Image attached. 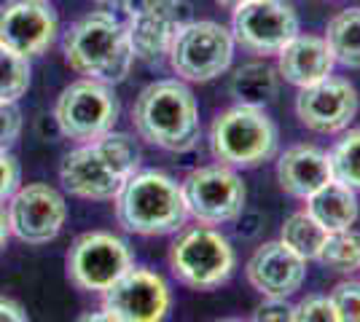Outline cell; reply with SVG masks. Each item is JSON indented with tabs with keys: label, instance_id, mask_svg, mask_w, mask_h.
Instances as JSON below:
<instances>
[{
	"label": "cell",
	"instance_id": "6da1fadb",
	"mask_svg": "<svg viewBox=\"0 0 360 322\" xmlns=\"http://www.w3.org/2000/svg\"><path fill=\"white\" fill-rule=\"evenodd\" d=\"M137 169L140 148L135 140L124 132H108L91 142H81L62 159L60 180L78 199L110 201Z\"/></svg>",
	"mask_w": 360,
	"mask_h": 322
},
{
	"label": "cell",
	"instance_id": "7a4b0ae2",
	"mask_svg": "<svg viewBox=\"0 0 360 322\" xmlns=\"http://www.w3.org/2000/svg\"><path fill=\"white\" fill-rule=\"evenodd\" d=\"M132 123L140 140L169 154L191 151L202 135L196 97L180 78L153 81L137 94Z\"/></svg>",
	"mask_w": 360,
	"mask_h": 322
},
{
	"label": "cell",
	"instance_id": "3957f363",
	"mask_svg": "<svg viewBox=\"0 0 360 322\" xmlns=\"http://www.w3.org/2000/svg\"><path fill=\"white\" fill-rule=\"evenodd\" d=\"M62 51L78 76L110 86L129 76L135 62L127 27L110 11H91L73 22L62 38Z\"/></svg>",
	"mask_w": 360,
	"mask_h": 322
},
{
	"label": "cell",
	"instance_id": "277c9868",
	"mask_svg": "<svg viewBox=\"0 0 360 322\" xmlns=\"http://www.w3.org/2000/svg\"><path fill=\"white\" fill-rule=\"evenodd\" d=\"M116 220L124 231L137 236H167L186 226L188 207L183 199L180 183L169 175L146 169L121 185L113 199Z\"/></svg>",
	"mask_w": 360,
	"mask_h": 322
},
{
	"label": "cell",
	"instance_id": "5b68a950",
	"mask_svg": "<svg viewBox=\"0 0 360 322\" xmlns=\"http://www.w3.org/2000/svg\"><path fill=\"white\" fill-rule=\"evenodd\" d=\"M277 123L264 107L234 105L218 113L210 126V151L218 164L231 169L261 167L277 154Z\"/></svg>",
	"mask_w": 360,
	"mask_h": 322
},
{
	"label": "cell",
	"instance_id": "8992f818",
	"mask_svg": "<svg viewBox=\"0 0 360 322\" xmlns=\"http://www.w3.org/2000/svg\"><path fill=\"white\" fill-rule=\"evenodd\" d=\"M237 255L221 231L194 226L183 231L169 247V269L178 282L194 290H215L234 274Z\"/></svg>",
	"mask_w": 360,
	"mask_h": 322
},
{
	"label": "cell",
	"instance_id": "52a82bcc",
	"mask_svg": "<svg viewBox=\"0 0 360 322\" xmlns=\"http://www.w3.org/2000/svg\"><path fill=\"white\" fill-rule=\"evenodd\" d=\"M234 38L218 22H186L167 51V60L172 65L180 81L207 83L212 78L224 76L234 60Z\"/></svg>",
	"mask_w": 360,
	"mask_h": 322
},
{
	"label": "cell",
	"instance_id": "ba28073f",
	"mask_svg": "<svg viewBox=\"0 0 360 322\" xmlns=\"http://www.w3.org/2000/svg\"><path fill=\"white\" fill-rule=\"evenodd\" d=\"M119 97L110 83L81 78L65 86L54 105V121L68 140L91 142L113 132L119 121Z\"/></svg>",
	"mask_w": 360,
	"mask_h": 322
},
{
	"label": "cell",
	"instance_id": "9c48e42d",
	"mask_svg": "<svg viewBox=\"0 0 360 322\" xmlns=\"http://www.w3.org/2000/svg\"><path fill=\"white\" fill-rule=\"evenodd\" d=\"M180 191H183L188 215L196 217L202 226H224L237 220L248 199V191L237 169L226 164L191 169L183 177Z\"/></svg>",
	"mask_w": 360,
	"mask_h": 322
},
{
	"label": "cell",
	"instance_id": "30bf717a",
	"mask_svg": "<svg viewBox=\"0 0 360 322\" xmlns=\"http://www.w3.org/2000/svg\"><path fill=\"white\" fill-rule=\"evenodd\" d=\"M68 279L84 293H105L119 276H124L135 261L129 245L110 231L81 234L68 250Z\"/></svg>",
	"mask_w": 360,
	"mask_h": 322
},
{
	"label": "cell",
	"instance_id": "8fae6325",
	"mask_svg": "<svg viewBox=\"0 0 360 322\" xmlns=\"http://www.w3.org/2000/svg\"><path fill=\"white\" fill-rule=\"evenodd\" d=\"M124 16L135 60L150 67L165 60L175 32L191 22L186 0H124Z\"/></svg>",
	"mask_w": 360,
	"mask_h": 322
},
{
	"label": "cell",
	"instance_id": "7c38bea8",
	"mask_svg": "<svg viewBox=\"0 0 360 322\" xmlns=\"http://www.w3.org/2000/svg\"><path fill=\"white\" fill-rule=\"evenodd\" d=\"M293 35H299V16L288 0H250L234 8L231 38L250 54L277 57Z\"/></svg>",
	"mask_w": 360,
	"mask_h": 322
},
{
	"label": "cell",
	"instance_id": "4fadbf2b",
	"mask_svg": "<svg viewBox=\"0 0 360 322\" xmlns=\"http://www.w3.org/2000/svg\"><path fill=\"white\" fill-rule=\"evenodd\" d=\"M68 220V204L57 188L46 183L19 185L8 199L6 223L8 234H14L25 245H49L60 236Z\"/></svg>",
	"mask_w": 360,
	"mask_h": 322
},
{
	"label": "cell",
	"instance_id": "5bb4252c",
	"mask_svg": "<svg viewBox=\"0 0 360 322\" xmlns=\"http://www.w3.org/2000/svg\"><path fill=\"white\" fill-rule=\"evenodd\" d=\"M172 307V290L165 276L132 266L103 293V309L121 322H165Z\"/></svg>",
	"mask_w": 360,
	"mask_h": 322
},
{
	"label": "cell",
	"instance_id": "9a60e30c",
	"mask_svg": "<svg viewBox=\"0 0 360 322\" xmlns=\"http://www.w3.org/2000/svg\"><path fill=\"white\" fill-rule=\"evenodd\" d=\"M60 19L49 0H8L0 6V46L22 57H41L54 43Z\"/></svg>",
	"mask_w": 360,
	"mask_h": 322
},
{
	"label": "cell",
	"instance_id": "2e32d148",
	"mask_svg": "<svg viewBox=\"0 0 360 322\" xmlns=\"http://www.w3.org/2000/svg\"><path fill=\"white\" fill-rule=\"evenodd\" d=\"M358 105V89L347 78L328 76L301 89L296 97V116L317 135H336L352 123Z\"/></svg>",
	"mask_w": 360,
	"mask_h": 322
},
{
	"label": "cell",
	"instance_id": "e0dca14e",
	"mask_svg": "<svg viewBox=\"0 0 360 322\" xmlns=\"http://www.w3.org/2000/svg\"><path fill=\"white\" fill-rule=\"evenodd\" d=\"M248 282L266 298H290L301 290L307 279V261L299 258L290 247L280 242H266L255 250L248 261Z\"/></svg>",
	"mask_w": 360,
	"mask_h": 322
},
{
	"label": "cell",
	"instance_id": "ac0fdd59",
	"mask_svg": "<svg viewBox=\"0 0 360 322\" xmlns=\"http://www.w3.org/2000/svg\"><path fill=\"white\" fill-rule=\"evenodd\" d=\"M333 57L326 38L320 35H293L277 54V73L293 86H312L323 78L333 76Z\"/></svg>",
	"mask_w": 360,
	"mask_h": 322
},
{
	"label": "cell",
	"instance_id": "d6986e66",
	"mask_svg": "<svg viewBox=\"0 0 360 322\" xmlns=\"http://www.w3.org/2000/svg\"><path fill=\"white\" fill-rule=\"evenodd\" d=\"M277 180L280 188L296 196L309 199L315 191H320L326 183L333 180L330 175V159L317 145H290L285 154L277 159Z\"/></svg>",
	"mask_w": 360,
	"mask_h": 322
},
{
	"label": "cell",
	"instance_id": "ffe728a7",
	"mask_svg": "<svg viewBox=\"0 0 360 322\" xmlns=\"http://www.w3.org/2000/svg\"><path fill=\"white\" fill-rule=\"evenodd\" d=\"M304 201H307V213L312 215L328 234L352 229L360 215L358 194L347 185L336 183V180L326 183L320 191H315L309 199Z\"/></svg>",
	"mask_w": 360,
	"mask_h": 322
},
{
	"label": "cell",
	"instance_id": "44dd1931",
	"mask_svg": "<svg viewBox=\"0 0 360 322\" xmlns=\"http://www.w3.org/2000/svg\"><path fill=\"white\" fill-rule=\"evenodd\" d=\"M280 89V73L266 62H248L234 70L229 92L237 100V105L264 107L277 97Z\"/></svg>",
	"mask_w": 360,
	"mask_h": 322
},
{
	"label": "cell",
	"instance_id": "7402d4cb",
	"mask_svg": "<svg viewBox=\"0 0 360 322\" xmlns=\"http://www.w3.org/2000/svg\"><path fill=\"white\" fill-rule=\"evenodd\" d=\"M326 43L336 65L360 70V8H347L330 19Z\"/></svg>",
	"mask_w": 360,
	"mask_h": 322
},
{
	"label": "cell",
	"instance_id": "603a6c76",
	"mask_svg": "<svg viewBox=\"0 0 360 322\" xmlns=\"http://www.w3.org/2000/svg\"><path fill=\"white\" fill-rule=\"evenodd\" d=\"M299 258L304 261H317L323 247L328 242V231L317 223L312 215L307 213H293L283 223V236H280Z\"/></svg>",
	"mask_w": 360,
	"mask_h": 322
},
{
	"label": "cell",
	"instance_id": "cb8c5ba5",
	"mask_svg": "<svg viewBox=\"0 0 360 322\" xmlns=\"http://www.w3.org/2000/svg\"><path fill=\"white\" fill-rule=\"evenodd\" d=\"M328 159L333 180L360 194V129H349L345 137L336 140Z\"/></svg>",
	"mask_w": 360,
	"mask_h": 322
},
{
	"label": "cell",
	"instance_id": "d4e9b609",
	"mask_svg": "<svg viewBox=\"0 0 360 322\" xmlns=\"http://www.w3.org/2000/svg\"><path fill=\"white\" fill-rule=\"evenodd\" d=\"M320 263H326L333 271H358L360 269V231L345 229V231H333L328 234V242L320 253Z\"/></svg>",
	"mask_w": 360,
	"mask_h": 322
},
{
	"label": "cell",
	"instance_id": "484cf974",
	"mask_svg": "<svg viewBox=\"0 0 360 322\" xmlns=\"http://www.w3.org/2000/svg\"><path fill=\"white\" fill-rule=\"evenodd\" d=\"M30 60L0 46V102H19L30 89Z\"/></svg>",
	"mask_w": 360,
	"mask_h": 322
},
{
	"label": "cell",
	"instance_id": "4316f807",
	"mask_svg": "<svg viewBox=\"0 0 360 322\" xmlns=\"http://www.w3.org/2000/svg\"><path fill=\"white\" fill-rule=\"evenodd\" d=\"M330 304L339 322H360V279H345L330 290Z\"/></svg>",
	"mask_w": 360,
	"mask_h": 322
},
{
	"label": "cell",
	"instance_id": "83f0119b",
	"mask_svg": "<svg viewBox=\"0 0 360 322\" xmlns=\"http://www.w3.org/2000/svg\"><path fill=\"white\" fill-rule=\"evenodd\" d=\"M293 322H339L328 295H307L293 307Z\"/></svg>",
	"mask_w": 360,
	"mask_h": 322
},
{
	"label": "cell",
	"instance_id": "f1b7e54d",
	"mask_svg": "<svg viewBox=\"0 0 360 322\" xmlns=\"http://www.w3.org/2000/svg\"><path fill=\"white\" fill-rule=\"evenodd\" d=\"M22 135V110L16 102H0V151H8Z\"/></svg>",
	"mask_w": 360,
	"mask_h": 322
},
{
	"label": "cell",
	"instance_id": "f546056e",
	"mask_svg": "<svg viewBox=\"0 0 360 322\" xmlns=\"http://www.w3.org/2000/svg\"><path fill=\"white\" fill-rule=\"evenodd\" d=\"M253 322H293V304L288 298H266L255 307Z\"/></svg>",
	"mask_w": 360,
	"mask_h": 322
},
{
	"label": "cell",
	"instance_id": "4dcf8cb0",
	"mask_svg": "<svg viewBox=\"0 0 360 322\" xmlns=\"http://www.w3.org/2000/svg\"><path fill=\"white\" fill-rule=\"evenodd\" d=\"M19 161L8 151H0V204L14 196V191L19 188Z\"/></svg>",
	"mask_w": 360,
	"mask_h": 322
},
{
	"label": "cell",
	"instance_id": "1f68e13d",
	"mask_svg": "<svg viewBox=\"0 0 360 322\" xmlns=\"http://www.w3.org/2000/svg\"><path fill=\"white\" fill-rule=\"evenodd\" d=\"M0 322H30V320H27L25 309L19 307L16 301L0 295Z\"/></svg>",
	"mask_w": 360,
	"mask_h": 322
},
{
	"label": "cell",
	"instance_id": "d6a6232c",
	"mask_svg": "<svg viewBox=\"0 0 360 322\" xmlns=\"http://www.w3.org/2000/svg\"><path fill=\"white\" fill-rule=\"evenodd\" d=\"M75 322H121V320H116L113 314H108L105 309H100V311H86V314H81Z\"/></svg>",
	"mask_w": 360,
	"mask_h": 322
},
{
	"label": "cell",
	"instance_id": "836d02e7",
	"mask_svg": "<svg viewBox=\"0 0 360 322\" xmlns=\"http://www.w3.org/2000/svg\"><path fill=\"white\" fill-rule=\"evenodd\" d=\"M6 242H8V223H6V213L0 207V250L6 247Z\"/></svg>",
	"mask_w": 360,
	"mask_h": 322
},
{
	"label": "cell",
	"instance_id": "e575fe53",
	"mask_svg": "<svg viewBox=\"0 0 360 322\" xmlns=\"http://www.w3.org/2000/svg\"><path fill=\"white\" fill-rule=\"evenodd\" d=\"M215 3H221L224 8H231V11H234L237 6H242V3H250V0H215Z\"/></svg>",
	"mask_w": 360,
	"mask_h": 322
},
{
	"label": "cell",
	"instance_id": "d590c367",
	"mask_svg": "<svg viewBox=\"0 0 360 322\" xmlns=\"http://www.w3.org/2000/svg\"><path fill=\"white\" fill-rule=\"evenodd\" d=\"M221 322H242V320H221Z\"/></svg>",
	"mask_w": 360,
	"mask_h": 322
},
{
	"label": "cell",
	"instance_id": "8d00e7d4",
	"mask_svg": "<svg viewBox=\"0 0 360 322\" xmlns=\"http://www.w3.org/2000/svg\"><path fill=\"white\" fill-rule=\"evenodd\" d=\"M103 3H110V0H103Z\"/></svg>",
	"mask_w": 360,
	"mask_h": 322
}]
</instances>
